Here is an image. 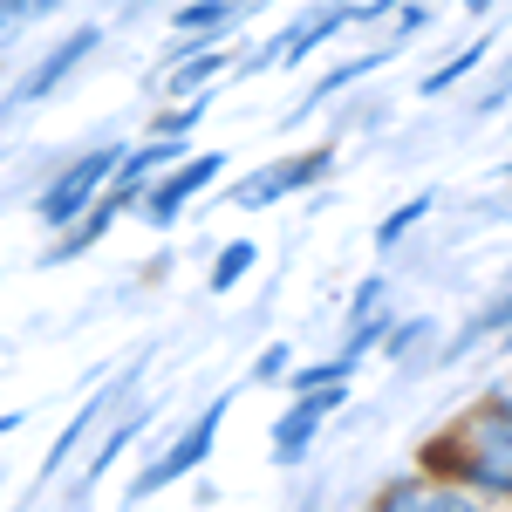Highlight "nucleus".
Segmentation results:
<instances>
[{
  "instance_id": "obj_27",
  "label": "nucleus",
  "mask_w": 512,
  "mask_h": 512,
  "mask_svg": "<svg viewBox=\"0 0 512 512\" xmlns=\"http://www.w3.org/2000/svg\"><path fill=\"white\" fill-rule=\"evenodd\" d=\"M21 424H28V410H0V437H14Z\"/></svg>"
},
{
  "instance_id": "obj_5",
  "label": "nucleus",
  "mask_w": 512,
  "mask_h": 512,
  "mask_svg": "<svg viewBox=\"0 0 512 512\" xmlns=\"http://www.w3.org/2000/svg\"><path fill=\"white\" fill-rule=\"evenodd\" d=\"M226 171V151H185V158L171 164V171H158L151 185H144V198L130 205L151 233H171L178 219H185V205H192L198 192H212V178Z\"/></svg>"
},
{
  "instance_id": "obj_4",
  "label": "nucleus",
  "mask_w": 512,
  "mask_h": 512,
  "mask_svg": "<svg viewBox=\"0 0 512 512\" xmlns=\"http://www.w3.org/2000/svg\"><path fill=\"white\" fill-rule=\"evenodd\" d=\"M355 28V0H328V7H308L301 21H287L274 41H260L253 55H239V76H267V62L280 69H301L308 55H321L328 41H342Z\"/></svg>"
},
{
  "instance_id": "obj_10",
  "label": "nucleus",
  "mask_w": 512,
  "mask_h": 512,
  "mask_svg": "<svg viewBox=\"0 0 512 512\" xmlns=\"http://www.w3.org/2000/svg\"><path fill=\"white\" fill-rule=\"evenodd\" d=\"M246 7H260V0H185V7H171V55L226 41L246 21Z\"/></svg>"
},
{
  "instance_id": "obj_24",
  "label": "nucleus",
  "mask_w": 512,
  "mask_h": 512,
  "mask_svg": "<svg viewBox=\"0 0 512 512\" xmlns=\"http://www.w3.org/2000/svg\"><path fill=\"white\" fill-rule=\"evenodd\" d=\"M287 376H294V349H287V342H267L246 383H287Z\"/></svg>"
},
{
  "instance_id": "obj_15",
  "label": "nucleus",
  "mask_w": 512,
  "mask_h": 512,
  "mask_svg": "<svg viewBox=\"0 0 512 512\" xmlns=\"http://www.w3.org/2000/svg\"><path fill=\"white\" fill-rule=\"evenodd\" d=\"M123 390H130V376H123L117 390H96V396H82V410L69 417V424H62V437H55V444H48V458H41V485H48V478L62 472V465H69V451L82 444V431H89V424H96V417H103L110 403H123Z\"/></svg>"
},
{
  "instance_id": "obj_17",
  "label": "nucleus",
  "mask_w": 512,
  "mask_h": 512,
  "mask_svg": "<svg viewBox=\"0 0 512 512\" xmlns=\"http://www.w3.org/2000/svg\"><path fill=\"white\" fill-rule=\"evenodd\" d=\"M431 212H437V192H410L403 205H396V212H383V219H376V233H369V239H376V253H396V246L417 233Z\"/></svg>"
},
{
  "instance_id": "obj_13",
  "label": "nucleus",
  "mask_w": 512,
  "mask_h": 512,
  "mask_svg": "<svg viewBox=\"0 0 512 512\" xmlns=\"http://www.w3.org/2000/svg\"><path fill=\"white\" fill-rule=\"evenodd\" d=\"M123 219V205L110 192L96 198V205H89V212H82L76 226H69V233H55V246H48V253H41V267H62V260H82V253H89V246H96V239L110 233V226H117Z\"/></svg>"
},
{
  "instance_id": "obj_1",
  "label": "nucleus",
  "mask_w": 512,
  "mask_h": 512,
  "mask_svg": "<svg viewBox=\"0 0 512 512\" xmlns=\"http://www.w3.org/2000/svg\"><path fill=\"white\" fill-rule=\"evenodd\" d=\"M417 465L437 478H458L478 499L512 506V383L478 390L458 410V424H444L417 444Z\"/></svg>"
},
{
  "instance_id": "obj_14",
  "label": "nucleus",
  "mask_w": 512,
  "mask_h": 512,
  "mask_svg": "<svg viewBox=\"0 0 512 512\" xmlns=\"http://www.w3.org/2000/svg\"><path fill=\"white\" fill-rule=\"evenodd\" d=\"M396 48L390 41H376V48H369V55H349V62H335V69H328V76H315V89H308V96H301V103H294V117H308V110H321V103H335V96H349L355 82L369 76V69H383V62H390Z\"/></svg>"
},
{
  "instance_id": "obj_9",
  "label": "nucleus",
  "mask_w": 512,
  "mask_h": 512,
  "mask_svg": "<svg viewBox=\"0 0 512 512\" xmlns=\"http://www.w3.org/2000/svg\"><path fill=\"white\" fill-rule=\"evenodd\" d=\"M185 158V137H171V130H151L144 144H130L123 151V164H117V178H110V198H117L123 212L144 198V185L158 178V171H171V164Z\"/></svg>"
},
{
  "instance_id": "obj_8",
  "label": "nucleus",
  "mask_w": 512,
  "mask_h": 512,
  "mask_svg": "<svg viewBox=\"0 0 512 512\" xmlns=\"http://www.w3.org/2000/svg\"><path fill=\"white\" fill-rule=\"evenodd\" d=\"M171 76H164V103H192V96H212L226 76H239V55L226 41H205V48H185V55H164Z\"/></svg>"
},
{
  "instance_id": "obj_23",
  "label": "nucleus",
  "mask_w": 512,
  "mask_h": 512,
  "mask_svg": "<svg viewBox=\"0 0 512 512\" xmlns=\"http://www.w3.org/2000/svg\"><path fill=\"white\" fill-rule=\"evenodd\" d=\"M35 21H41V7H35V0H0V48H14V41L28 35Z\"/></svg>"
},
{
  "instance_id": "obj_16",
  "label": "nucleus",
  "mask_w": 512,
  "mask_h": 512,
  "mask_svg": "<svg viewBox=\"0 0 512 512\" xmlns=\"http://www.w3.org/2000/svg\"><path fill=\"white\" fill-rule=\"evenodd\" d=\"M485 55H492V41H485V35H472L465 48H458V55H451V62H437L431 76L417 82V96H451V89H465V82L478 76V62H485Z\"/></svg>"
},
{
  "instance_id": "obj_22",
  "label": "nucleus",
  "mask_w": 512,
  "mask_h": 512,
  "mask_svg": "<svg viewBox=\"0 0 512 512\" xmlns=\"http://www.w3.org/2000/svg\"><path fill=\"white\" fill-rule=\"evenodd\" d=\"M431 21H437V7H431V0H403V14H396V28H390V35H383V41H390L396 55H403V48H410V41L424 35Z\"/></svg>"
},
{
  "instance_id": "obj_26",
  "label": "nucleus",
  "mask_w": 512,
  "mask_h": 512,
  "mask_svg": "<svg viewBox=\"0 0 512 512\" xmlns=\"http://www.w3.org/2000/svg\"><path fill=\"white\" fill-rule=\"evenodd\" d=\"M506 96H512V55H506V76H499V89H485V110H499Z\"/></svg>"
},
{
  "instance_id": "obj_21",
  "label": "nucleus",
  "mask_w": 512,
  "mask_h": 512,
  "mask_svg": "<svg viewBox=\"0 0 512 512\" xmlns=\"http://www.w3.org/2000/svg\"><path fill=\"white\" fill-rule=\"evenodd\" d=\"M431 335H437V321H431V315L390 321V335H383V355H390V362H410V355L424 349V342H431Z\"/></svg>"
},
{
  "instance_id": "obj_11",
  "label": "nucleus",
  "mask_w": 512,
  "mask_h": 512,
  "mask_svg": "<svg viewBox=\"0 0 512 512\" xmlns=\"http://www.w3.org/2000/svg\"><path fill=\"white\" fill-rule=\"evenodd\" d=\"M321 424H328V410H321L315 396H287V403H280L274 431H267V444H274V465H280V472L308 465V451L321 444Z\"/></svg>"
},
{
  "instance_id": "obj_29",
  "label": "nucleus",
  "mask_w": 512,
  "mask_h": 512,
  "mask_svg": "<svg viewBox=\"0 0 512 512\" xmlns=\"http://www.w3.org/2000/svg\"><path fill=\"white\" fill-rule=\"evenodd\" d=\"M144 7H158V0H144Z\"/></svg>"
},
{
  "instance_id": "obj_20",
  "label": "nucleus",
  "mask_w": 512,
  "mask_h": 512,
  "mask_svg": "<svg viewBox=\"0 0 512 512\" xmlns=\"http://www.w3.org/2000/svg\"><path fill=\"white\" fill-rule=\"evenodd\" d=\"M396 315V287L383 274H369L362 287H355V301H349V315H342V328H362V321H383Z\"/></svg>"
},
{
  "instance_id": "obj_30",
  "label": "nucleus",
  "mask_w": 512,
  "mask_h": 512,
  "mask_svg": "<svg viewBox=\"0 0 512 512\" xmlns=\"http://www.w3.org/2000/svg\"><path fill=\"white\" fill-rule=\"evenodd\" d=\"M506 171H512V164H506Z\"/></svg>"
},
{
  "instance_id": "obj_3",
  "label": "nucleus",
  "mask_w": 512,
  "mask_h": 512,
  "mask_svg": "<svg viewBox=\"0 0 512 512\" xmlns=\"http://www.w3.org/2000/svg\"><path fill=\"white\" fill-rule=\"evenodd\" d=\"M226 410H233V396H212L205 410H198L185 431L164 444L158 458L144 465V472L130 478V499H158V492H171V485H185L192 472H205V458H212V444H219V431H226Z\"/></svg>"
},
{
  "instance_id": "obj_7",
  "label": "nucleus",
  "mask_w": 512,
  "mask_h": 512,
  "mask_svg": "<svg viewBox=\"0 0 512 512\" xmlns=\"http://www.w3.org/2000/svg\"><path fill=\"white\" fill-rule=\"evenodd\" d=\"M96 48H103V28H96V21H82V28H69V35L55 41V48L41 55V62L28 69V76L14 82L7 110H28V103H41V96H55V89H62V82L76 76V69L89 62V55H96Z\"/></svg>"
},
{
  "instance_id": "obj_19",
  "label": "nucleus",
  "mask_w": 512,
  "mask_h": 512,
  "mask_svg": "<svg viewBox=\"0 0 512 512\" xmlns=\"http://www.w3.org/2000/svg\"><path fill=\"white\" fill-rule=\"evenodd\" d=\"M253 267H260V246H253V239H226L219 260H212V274H205V287H212V294H233Z\"/></svg>"
},
{
  "instance_id": "obj_28",
  "label": "nucleus",
  "mask_w": 512,
  "mask_h": 512,
  "mask_svg": "<svg viewBox=\"0 0 512 512\" xmlns=\"http://www.w3.org/2000/svg\"><path fill=\"white\" fill-rule=\"evenodd\" d=\"M492 7H499V0H465V14H472V21H478V14H492Z\"/></svg>"
},
{
  "instance_id": "obj_6",
  "label": "nucleus",
  "mask_w": 512,
  "mask_h": 512,
  "mask_svg": "<svg viewBox=\"0 0 512 512\" xmlns=\"http://www.w3.org/2000/svg\"><path fill=\"white\" fill-rule=\"evenodd\" d=\"M328 171H335V144H308V151H287V158L260 164V171H253V178H239L226 198H233L239 212H267V205H280V198L315 192Z\"/></svg>"
},
{
  "instance_id": "obj_18",
  "label": "nucleus",
  "mask_w": 512,
  "mask_h": 512,
  "mask_svg": "<svg viewBox=\"0 0 512 512\" xmlns=\"http://www.w3.org/2000/svg\"><path fill=\"white\" fill-rule=\"evenodd\" d=\"M137 431H144V410H130L123 424H110V431H103V444H96V451H89V465H82V492L110 478V465H117L123 451H130V437H137Z\"/></svg>"
},
{
  "instance_id": "obj_12",
  "label": "nucleus",
  "mask_w": 512,
  "mask_h": 512,
  "mask_svg": "<svg viewBox=\"0 0 512 512\" xmlns=\"http://www.w3.org/2000/svg\"><path fill=\"white\" fill-rule=\"evenodd\" d=\"M492 335H512V267H506V280H499V294H492V301H485V308H478V315L465 321V328H458L437 355H444V362H458V355H472L478 342H492Z\"/></svg>"
},
{
  "instance_id": "obj_25",
  "label": "nucleus",
  "mask_w": 512,
  "mask_h": 512,
  "mask_svg": "<svg viewBox=\"0 0 512 512\" xmlns=\"http://www.w3.org/2000/svg\"><path fill=\"white\" fill-rule=\"evenodd\" d=\"M390 14H403V0H355V28H383Z\"/></svg>"
},
{
  "instance_id": "obj_2",
  "label": "nucleus",
  "mask_w": 512,
  "mask_h": 512,
  "mask_svg": "<svg viewBox=\"0 0 512 512\" xmlns=\"http://www.w3.org/2000/svg\"><path fill=\"white\" fill-rule=\"evenodd\" d=\"M123 151H130V144H89L82 158H69V164H62V171H55V178L35 192V219L48 226V233H69L82 212L110 192V178H117Z\"/></svg>"
}]
</instances>
